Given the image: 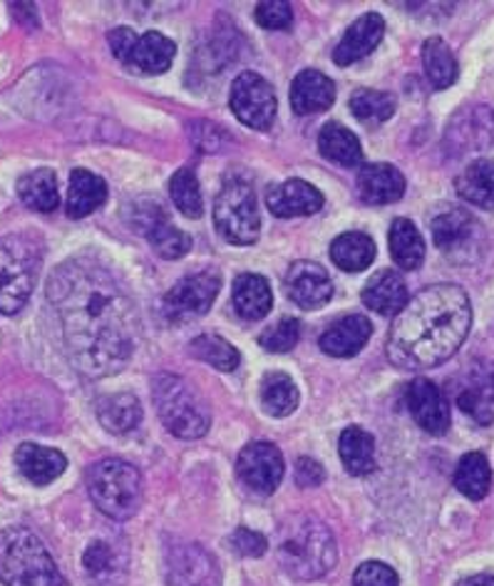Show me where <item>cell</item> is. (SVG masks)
<instances>
[{"label":"cell","instance_id":"6da1fadb","mask_svg":"<svg viewBox=\"0 0 494 586\" xmlns=\"http://www.w3.org/2000/svg\"><path fill=\"white\" fill-rule=\"evenodd\" d=\"M47 299L80 373L105 378L128 366L140 344V314L112 269L90 257L65 261L53 273Z\"/></svg>","mask_w":494,"mask_h":586},{"label":"cell","instance_id":"7a4b0ae2","mask_svg":"<svg viewBox=\"0 0 494 586\" xmlns=\"http://www.w3.org/2000/svg\"><path fill=\"white\" fill-rule=\"evenodd\" d=\"M472 326L470 296L454 283H435L405 304L387 334L393 366L438 368L458 354Z\"/></svg>","mask_w":494,"mask_h":586},{"label":"cell","instance_id":"3957f363","mask_svg":"<svg viewBox=\"0 0 494 586\" xmlns=\"http://www.w3.org/2000/svg\"><path fill=\"white\" fill-rule=\"evenodd\" d=\"M336 536L316 517H298L286 522L278 542V562L294 579H321L336 566Z\"/></svg>","mask_w":494,"mask_h":586},{"label":"cell","instance_id":"277c9868","mask_svg":"<svg viewBox=\"0 0 494 586\" xmlns=\"http://www.w3.org/2000/svg\"><path fill=\"white\" fill-rule=\"evenodd\" d=\"M0 582L6 586H63L47 546L25 527L0 530Z\"/></svg>","mask_w":494,"mask_h":586},{"label":"cell","instance_id":"5b68a950","mask_svg":"<svg viewBox=\"0 0 494 586\" xmlns=\"http://www.w3.org/2000/svg\"><path fill=\"white\" fill-rule=\"evenodd\" d=\"M152 400L164 427L182 440L205 437L211 427V410L187 380L174 373L152 378Z\"/></svg>","mask_w":494,"mask_h":586},{"label":"cell","instance_id":"8992f818","mask_svg":"<svg viewBox=\"0 0 494 586\" xmlns=\"http://www.w3.org/2000/svg\"><path fill=\"white\" fill-rule=\"evenodd\" d=\"M43 249L25 234L0 237V314H18L41 276Z\"/></svg>","mask_w":494,"mask_h":586},{"label":"cell","instance_id":"52a82bcc","mask_svg":"<svg viewBox=\"0 0 494 586\" xmlns=\"http://www.w3.org/2000/svg\"><path fill=\"white\" fill-rule=\"evenodd\" d=\"M87 490L97 510L110 520H130L142 504V475L134 465L110 457L92 465L87 475Z\"/></svg>","mask_w":494,"mask_h":586},{"label":"cell","instance_id":"ba28073f","mask_svg":"<svg viewBox=\"0 0 494 586\" xmlns=\"http://www.w3.org/2000/svg\"><path fill=\"white\" fill-rule=\"evenodd\" d=\"M215 224L221 239L249 247L261 234V214L254 187L246 180L229 177L215 202Z\"/></svg>","mask_w":494,"mask_h":586},{"label":"cell","instance_id":"9c48e42d","mask_svg":"<svg viewBox=\"0 0 494 586\" xmlns=\"http://www.w3.org/2000/svg\"><path fill=\"white\" fill-rule=\"evenodd\" d=\"M221 289V273L217 269H205L184 276L182 281L164 293L162 316L169 324H187L199 316H205L215 304Z\"/></svg>","mask_w":494,"mask_h":586},{"label":"cell","instance_id":"30bf717a","mask_svg":"<svg viewBox=\"0 0 494 586\" xmlns=\"http://www.w3.org/2000/svg\"><path fill=\"white\" fill-rule=\"evenodd\" d=\"M167 586H221L217 556L197 542H172L164 546Z\"/></svg>","mask_w":494,"mask_h":586},{"label":"cell","instance_id":"8fae6325","mask_svg":"<svg viewBox=\"0 0 494 586\" xmlns=\"http://www.w3.org/2000/svg\"><path fill=\"white\" fill-rule=\"evenodd\" d=\"M229 105L231 112L239 117V122L254 127V130H268L276 120L274 87L259 73L246 70L231 83Z\"/></svg>","mask_w":494,"mask_h":586},{"label":"cell","instance_id":"7c38bea8","mask_svg":"<svg viewBox=\"0 0 494 586\" xmlns=\"http://www.w3.org/2000/svg\"><path fill=\"white\" fill-rule=\"evenodd\" d=\"M286 465L284 455L271 443H251L239 453L237 475L249 490L259 495L276 492V487L284 480Z\"/></svg>","mask_w":494,"mask_h":586},{"label":"cell","instance_id":"4fadbf2b","mask_svg":"<svg viewBox=\"0 0 494 586\" xmlns=\"http://www.w3.org/2000/svg\"><path fill=\"white\" fill-rule=\"evenodd\" d=\"M405 403L425 433L430 435H444L450 427V405L448 398L442 395V390L432 383V380L415 378L413 383L405 388Z\"/></svg>","mask_w":494,"mask_h":586},{"label":"cell","instance_id":"5bb4252c","mask_svg":"<svg viewBox=\"0 0 494 586\" xmlns=\"http://www.w3.org/2000/svg\"><path fill=\"white\" fill-rule=\"evenodd\" d=\"M286 293L296 306L306 311L321 308L333 296V283L328 271L314 261H296L286 273Z\"/></svg>","mask_w":494,"mask_h":586},{"label":"cell","instance_id":"9a60e30c","mask_svg":"<svg viewBox=\"0 0 494 586\" xmlns=\"http://www.w3.org/2000/svg\"><path fill=\"white\" fill-rule=\"evenodd\" d=\"M87 586H124L130 574L128 552L120 544L95 540L83 554Z\"/></svg>","mask_w":494,"mask_h":586},{"label":"cell","instance_id":"2e32d148","mask_svg":"<svg viewBox=\"0 0 494 586\" xmlns=\"http://www.w3.org/2000/svg\"><path fill=\"white\" fill-rule=\"evenodd\" d=\"M323 194L318 192L314 184H308L304 180H288L274 184L266 192V207L278 219H290V217H308V214H316L323 209Z\"/></svg>","mask_w":494,"mask_h":586},{"label":"cell","instance_id":"e0dca14e","mask_svg":"<svg viewBox=\"0 0 494 586\" xmlns=\"http://www.w3.org/2000/svg\"><path fill=\"white\" fill-rule=\"evenodd\" d=\"M385 35V21L377 13H367L363 18H358V21L348 28L345 35L341 37V43L333 51V61L336 65H353L358 61H363V57L371 55L377 43L383 41Z\"/></svg>","mask_w":494,"mask_h":586},{"label":"cell","instance_id":"ac0fdd59","mask_svg":"<svg viewBox=\"0 0 494 586\" xmlns=\"http://www.w3.org/2000/svg\"><path fill=\"white\" fill-rule=\"evenodd\" d=\"M174 53H177V47H174L167 35L150 31L138 35V41H134L132 51L124 57L122 65L138 75H162L169 70Z\"/></svg>","mask_w":494,"mask_h":586},{"label":"cell","instance_id":"d6986e66","mask_svg":"<svg viewBox=\"0 0 494 586\" xmlns=\"http://www.w3.org/2000/svg\"><path fill=\"white\" fill-rule=\"evenodd\" d=\"M358 194L365 204H393L403 199L405 194V177L393 164H363L358 172Z\"/></svg>","mask_w":494,"mask_h":586},{"label":"cell","instance_id":"ffe728a7","mask_svg":"<svg viewBox=\"0 0 494 586\" xmlns=\"http://www.w3.org/2000/svg\"><path fill=\"white\" fill-rule=\"evenodd\" d=\"M336 102V85L328 75L304 70L290 85V107L296 115H318Z\"/></svg>","mask_w":494,"mask_h":586},{"label":"cell","instance_id":"44dd1931","mask_svg":"<svg viewBox=\"0 0 494 586\" xmlns=\"http://www.w3.org/2000/svg\"><path fill=\"white\" fill-rule=\"evenodd\" d=\"M408 301V286L400 273L391 269L377 271L363 289V304L381 316H398Z\"/></svg>","mask_w":494,"mask_h":586},{"label":"cell","instance_id":"7402d4cb","mask_svg":"<svg viewBox=\"0 0 494 586\" xmlns=\"http://www.w3.org/2000/svg\"><path fill=\"white\" fill-rule=\"evenodd\" d=\"M371 336L373 324L365 316H345L326 330L321 340H318V346H321L323 354L333 358H351L361 354Z\"/></svg>","mask_w":494,"mask_h":586},{"label":"cell","instance_id":"603a6c76","mask_svg":"<svg viewBox=\"0 0 494 586\" xmlns=\"http://www.w3.org/2000/svg\"><path fill=\"white\" fill-rule=\"evenodd\" d=\"M15 465L28 482L51 485L65 473L67 460L61 451H53V447L23 443L15 451Z\"/></svg>","mask_w":494,"mask_h":586},{"label":"cell","instance_id":"cb8c5ba5","mask_svg":"<svg viewBox=\"0 0 494 586\" xmlns=\"http://www.w3.org/2000/svg\"><path fill=\"white\" fill-rule=\"evenodd\" d=\"M480 224L474 221L472 214L464 209H448L440 217L432 219V239L435 247L444 253H458L468 251V247L474 243V234H477Z\"/></svg>","mask_w":494,"mask_h":586},{"label":"cell","instance_id":"d4e9b609","mask_svg":"<svg viewBox=\"0 0 494 586\" xmlns=\"http://www.w3.org/2000/svg\"><path fill=\"white\" fill-rule=\"evenodd\" d=\"M231 301H234V311L241 318L261 321L268 316L271 306H274V293H271V286L264 276H259V273H241L234 281Z\"/></svg>","mask_w":494,"mask_h":586},{"label":"cell","instance_id":"484cf974","mask_svg":"<svg viewBox=\"0 0 494 586\" xmlns=\"http://www.w3.org/2000/svg\"><path fill=\"white\" fill-rule=\"evenodd\" d=\"M108 202V184L102 177L87 172L73 170L70 187H67V217L83 219Z\"/></svg>","mask_w":494,"mask_h":586},{"label":"cell","instance_id":"4316f807","mask_svg":"<svg viewBox=\"0 0 494 586\" xmlns=\"http://www.w3.org/2000/svg\"><path fill=\"white\" fill-rule=\"evenodd\" d=\"M318 146H321L323 158L338 164V167H363V146L358 142V137L351 130H345L343 124L328 122L321 134H318Z\"/></svg>","mask_w":494,"mask_h":586},{"label":"cell","instance_id":"83f0119b","mask_svg":"<svg viewBox=\"0 0 494 586\" xmlns=\"http://www.w3.org/2000/svg\"><path fill=\"white\" fill-rule=\"evenodd\" d=\"M343 467L351 475H371L375 470V437L361 425H348L338 443Z\"/></svg>","mask_w":494,"mask_h":586},{"label":"cell","instance_id":"f1b7e54d","mask_svg":"<svg viewBox=\"0 0 494 586\" xmlns=\"http://www.w3.org/2000/svg\"><path fill=\"white\" fill-rule=\"evenodd\" d=\"M97 420H100L102 427L110 430V433H130L142 420V405L138 395L114 393L100 398L97 400Z\"/></svg>","mask_w":494,"mask_h":586},{"label":"cell","instance_id":"f546056e","mask_svg":"<svg viewBox=\"0 0 494 586\" xmlns=\"http://www.w3.org/2000/svg\"><path fill=\"white\" fill-rule=\"evenodd\" d=\"M454 187H458L460 199L468 204L482 209H494V162L477 160L468 164L460 172Z\"/></svg>","mask_w":494,"mask_h":586},{"label":"cell","instance_id":"4dcf8cb0","mask_svg":"<svg viewBox=\"0 0 494 586\" xmlns=\"http://www.w3.org/2000/svg\"><path fill=\"white\" fill-rule=\"evenodd\" d=\"M18 197L23 199L25 207H31L35 211H43V214L55 211L57 204H61V192H57L55 172L41 167V170L23 174V177L18 180Z\"/></svg>","mask_w":494,"mask_h":586},{"label":"cell","instance_id":"1f68e13d","mask_svg":"<svg viewBox=\"0 0 494 586\" xmlns=\"http://www.w3.org/2000/svg\"><path fill=\"white\" fill-rule=\"evenodd\" d=\"M387 241H391V257L400 269L415 271L420 267L425 259V241L410 219H395Z\"/></svg>","mask_w":494,"mask_h":586},{"label":"cell","instance_id":"d6a6232c","mask_svg":"<svg viewBox=\"0 0 494 586\" xmlns=\"http://www.w3.org/2000/svg\"><path fill=\"white\" fill-rule=\"evenodd\" d=\"M331 259L336 267L343 271H363L375 261V243L363 231L341 234V237L331 243Z\"/></svg>","mask_w":494,"mask_h":586},{"label":"cell","instance_id":"836d02e7","mask_svg":"<svg viewBox=\"0 0 494 586\" xmlns=\"http://www.w3.org/2000/svg\"><path fill=\"white\" fill-rule=\"evenodd\" d=\"M422 65H425V75L432 83V87L438 90H448V87L454 85L458 80V61H454L452 51L442 37H428L422 43Z\"/></svg>","mask_w":494,"mask_h":586},{"label":"cell","instance_id":"e575fe53","mask_svg":"<svg viewBox=\"0 0 494 586\" xmlns=\"http://www.w3.org/2000/svg\"><path fill=\"white\" fill-rule=\"evenodd\" d=\"M144 237H147L150 247L160 253L162 259H182L184 253H189L191 249V237L184 234L182 229L174 227L167 219V214H157L147 227L142 229Z\"/></svg>","mask_w":494,"mask_h":586},{"label":"cell","instance_id":"d590c367","mask_svg":"<svg viewBox=\"0 0 494 586\" xmlns=\"http://www.w3.org/2000/svg\"><path fill=\"white\" fill-rule=\"evenodd\" d=\"M261 405L268 415L288 417L298 408V388L286 373H268L261 380Z\"/></svg>","mask_w":494,"mask_h":586},{"label":"cell","instance_id":"8d00e7d4","mask_svg":"<svg viewBox=\"0 0 494 586\" xmlns=\"http://www.w3.org/2000/svg\"><path fill=\"white\" fill-rule=\"evenodd\" d=\"M454 487L470 500H484L492 487V470L482 453H468L454 473Z\"/></svg>","mask_w":494,"mask_h":586},{"label":"cell","instance_id":"74e56055","mask_svg":"<svg viewBox=\"0 0 494 586\" xmlns=\"http://www.w3.org/2000/svg\"><path fill=\"white\" fill-rule=\"evenodd\" d=\"M395 97L391 93H381V90H355L351 95V112L355 115L358 122H363L365 127H381L385 124L391 117L395 115Z\"/></svg>","mask_w":494,"mask_h":586},{"label":"cell","instance_id":"f35d334b","mask_svg":"<svg viewBox=\"0 0 494 586\" xmlns=\"http://www.w3.org/2000/svg\"><path fill=\"white\" fill-rule=\"evenodd\" d=\"M189 354L201 360V363H209L211 368L217 370H224V373H231V370H237L239 366V350L224 340L221 336L215 334H205V336H197L189 344Z\"/></svg>","mask_w":494,"mask_h":586},{"label":"cell","instance_id":"ab89813d","mask_svg":"<svg viewBox=\"0 0 494 586\" xmlns=\"http://www.w3.org/2000/svg\"><path fill=\"white\" fill-rule=\"evenodd\" d=\"M169 197L184 217L199 219L205 214V199H201V189L197 182V174L191 167H182L172 174L169 180Z\"/></svg>","mask_w":494,"mask_h":586},{"label":"cell","instance_id":"60d3db41","mask_svg":"<svg viewBox=\"0 0 494 586\" xmlns=\"http://www.w3.org/2000/svg\"><path fill=\"white\" fill-rule=\"evenodd\" d=\"M298 338H301V324L296 318H281L278 324L268 326L264 334L259 336V344L264 346L268 354H288L294 350Z\"/></svg>","mask_w":494,"mask_h":586},{"label":"cell","instance_id":"b9f144b4","mask_svg":"<svg viewBox=\"0 0 494 586\" xmlns=\"http://www.w3.org/2000/svg\"><path fill=\"white\" fill-rule=\"evenodd\" d=\"M294 21V11L284 0H268V3L256 6V23L266 31H286Z\"/></svg>","mask_w":494,"mask_h":586},{"label":"cell","instance_id":"7bdbcfd3","mask_svg":"<svg viewBox=\"0 0 494 586\" xmlns=\"http://www.w3.org/2000/svg\"><path fill=\"white\" fill-rule=\"evenodd\" d=\"M398 574L383 562H365L353 574V586H398Z\"/></svg>","mask_w":494,"mask_h":586},{"label":"cell","instance_id":"ee69618b","mask_svg":"<svg viewBox=\"0 0 494 586\" xmlns=\"http://www.w3.org/2000/svg\"><path fill=\"white\" fill-rule=\"evenodd\" d=\"M189 130L194 134V144L205 152H219L229 140V134L215 122H194Z\"/></svg>","mask_w":494,"mask_h":586},{"label":"cell","instance_id":"f6af8a7d","mask_svg":"<svg viewBox=\"0 0 494 586\" xmlns=\"http://www.w3.org/2000/svg\"><path fill=\"white\" fill-rule=\"evenodd\" d=\"M458 403H460V408L464 410V413H468L477 425H484V427H487V425L494 423V413H492L490 403H487V400H484L482 395L474 393L472 388L462 390L460 398H458Z\"/></svg>","mask_w":494,"mask_h":586},{"label":"cell","instance_id":"bcb514c9","mask_svg":"<svg viewBox=\"0 0 494 586\" xmlns=\"http://www.w3.org/2000/svg\"><path fill=\"white\" fill-rule=\"evenodd\" d=\"M229 542L241 556H261L268 550L266 536L254 532V530H249V527H239V530L231 534Z\"/></svg>","mask_w":494,"mask_h":586},{"label":"cell","instance_id":"7dc6e473","mask_svg":"<svg viewBox=\"0 0 494 586\" xmlns=\"http://www.w3.org/2000/svg\"><path fill=\"white\" fill-rule=\"evenodd\" d=\"M326 480V470L321 463L311 460V457H298L296 463V482L301 487H318Z\"/></svg>","mask_w":494,"mask_h":586},{"label":"cell","instance_id":"c3c4849f","mask_svg":"<svg viewBox=\"0 0 494 586\" xmlns=\"http://www.w3.org/2000/svg\"><path fill=\"white\" fill-rule=\"evenodd\" d=\"M108 41H110L114 57H118V61L122 63L124 57H128V53L132 51V45H134V41H138V35H134V31H130V28H114V31L108 35Z\"/></svg>","mask_w":494,"mask_h":586},{"label":"cell","instance_id":"681fc988","mask_svg":"<svg viewBox=\"0 0 494 586\" xmlns=\"http://www.w3.org/2000/svg\"><path fill=\"white\" fill-rule=\"evenodd\" d=\"M470 388L474 390V393L487 400V403H494V363L487 368H482L477 380H474V386H470Z\"/></svg>","mask_w":494,"mask_h":586},{"label":"cell","instance_id":"f907efd6","mask_svg":"<svg viewBox=\"0 0 494 586\" xmlns=\"http://www.w3.org/2000/svg\"><path fill=\"white\" fill-rule=\"evenodd\" d=\"M458 586H494V576L492 574H474L462 579Z\"/></svg>","mask_w":494,"mask_h":586}]
</instances>
